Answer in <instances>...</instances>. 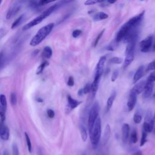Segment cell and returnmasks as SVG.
Listing matches in <instances>:
<instances>
[{"label": "cell", "instance_id": "obj_46", "mask_svg": "<svg viewBox=\"0 0 155 155\" xmlns=\"http://www.w3.org/2000/svg\"><path fill=\"white\" fill-rule=\"evenodd\" d=\"M78 94L79 96H82V95H84V91H83V88H81L79 90V91H78Z\"/></svg>", "mask_w": 155, "mask_h": 155}, {"label": "cell", "instance_id": "obj_32", "mask_svg": "<svg viewBox=\"0 0 155 155\" xmlns=\"http://www.w3.org/2000/svg\"><path fill=\"white\" fill-rule=\"evenodd\" d=\"M5 111L6 110L0 107V117H1V123H4L5 120Z\"/></svg>", "mask_w": 155, "mask_h": 155}, {"label": "cell", "instance_id": "obj_6", "mask_svg": "<svg viewBox=\"0 0 155 155\" xmlns=\"http://www.w3.org/2000/svg\"><path fill=\"white\" fill-rule=\"evenodd\" d=\"M131 29V28L128 25V24L126 22L119 29V31L117 32L116 36V41L117 42H119L125 38L129 31Z\"/></svg>", "mask_w": 155, "mask_h": 155}, {"label": "cell", "instance_id": "obj_14", "mask_svg": "<svg viewBox=\"0 0 155 155\" xmlns=\"http://www.w3.org/2000/svg\"><path fill=\"white\" fill-rule=\"evenodd\" d=\"M134 52H130V53H125V58L123 64L124 68H126L131 64V63L134 60Z\"/></svg>", "mask_w": 155, "mask_h": 155}, {"label": "cell", "instance_id": "obj_3", "mask_svg": "<svg viewBox=\"0 0 155 155\" xmlns=\"http://www.w3.org/2000/svg\"><path fill=\"white\" fill-rule=\"evenodd\" d=\"M101 136V120L99 117L91 132H90V138L92 145H97L100 140Z\"/></svg>", "mask_w": 155, "mask_h": 155}, {"label": "cell", "instance_id": "obj_23", "mask_svg": "<svg viewBox=\"0 0 155 155\" xmlns=\"http://www.w3.org/2000/svg\"><path fill=\"white\" fill-rule=\"evenodd\" d=\"M24 18H25V16H24V14H22V15H21V16H19L12 23L11 28H12V29H14V28H15L16 27H17L18 26H19V25L22 22V21H24Z\"/></svg>", "mask_w": 155, "mask_h": 155}, {"label": "cell", "instance_id": "obj_40", "mask_svg": "<svg viewBox=\"0 0 155 155\" xmlns=\"http://www.w3.org/2000/svg\"><path fill=\"white\" fill-rule=\"evenodd\" d=\"M12 150H13V155H18L19 150L18 146L16 143H13L12 145Z\"/></svg>", "mask_w": 155, "mask_h": 155}, {"label": "cell", "instance_id": "obj_4", "mask_svg": "<svg viewBox=\"0 0 155 155\" xmlns=\"http://www.w3.org/2000/svg\"><path fill=\"white\" fill-rule=\"evenodd\" d=\"M99 105L97 102H95L92 107H91L88 118V129L89 133L93 129V127L97 120L99 117Z\"/></svg>", "mask_w": 155, "mask_h": 155}, {"label": "cell", "instance_id": "obj_8", "mask_svg": "<svg viewBox=\"0 0 155 155\" xmlns=\"http://www.w3.org/2000/svg\"><path fill=\"white\" fill-rule=\"evenodd\" d=\"M153 36H149L140 42V47L142 52H148L151 47L153 43Z\"/></svg>", "mask_w": 155, "mask_h": 155}, {"label": "cell", "instance_id": "obj_2", "mask_svg": "<svg viewBox=\"0 0 155 155\" xmlns=\"http://www.w3.org/2000/svg\"><path fill=\"white\" fill-rule=\"evenodd\" d=\"M58 7H59V4H54L53 5L50 7L49 8L46 9L45 11H44L41 15H39V16L36 17L35 19H33L32 21H31L30 22H29L28 23L25 24L22 27V30H27L31 28V27H33L39 24L43 20H44L46 18L49 16L50 15V14L52 12H53L55 10H56V8Z\"/></svg>", "mask_w": 155, "mask_h": 155}, {"label": "cell", "instance_id": "obj_35", "mask_svg": "<svg viewBox=\"0 0 155 155\" xmlns=\"http://www.w3.org/2000/svg\"><path fill=\"white\" fill-rule=\"evenodd\" d=\"M103 2L104 1H102V0H88L84 2V4L86 5H93L97 3Z\"/></svg>", "mask_w": 155, "mask_h": 155}, {"label": "cell", "instance_id": "obj_7", "mask_svg": "<svg viewBox=\"0 0 155 155\" xmlns=\"http://www.w3.org/2000/svg\"><path fill=\"white\" fill-rule=\"evenodd\" d=\"M22 7V4L20 2H15L13 5H12L8 8L7 15L6 19H10L14 17L21 10Z\"/></svg>", "mask_w": 155, "mask_h": 155}, {"label": "cell", "instance_id": "obj_30", "mask_svg": "<svg viewBox=\"0 0 155 155\" xmlns=\"http://www.w3.org/2000/svg\"><path fill=\"white\" fill-rule=\"evenodd\" d=\"M147 132H146L145 130H142V137L140 139V146L142 147L145 142H147Z\"/></svg>", "mask_w": 155, "mask_h": 155}, {"label": "cell", "instance_id": "obj_24", "mask_svg": "<svg viewBox=\"0 0 155 155\" xmlns=\"http://www.w3.org/2000/svg\"><path fill=\"white\" fill-rule=\"evenodd\" d=\"M48 65H49V63H48L47 61H45L42 62L38 67L37 70H36V74H41V73L43 72L44 68H45L47 66H48Z\"/></svg>", "mask_w": 155, "mask_h": 155}, {"label": "cell", "instance_id": "obj_21", "mask_svg": "<svg viewBox=\"0 0 155 155\" xmlns=\"http://www.w3.org/2000/svg\"><path fill=\"white\" fill-rule=\"evenodd\" d=\"M110 134H111L110 127L108 124H107L105 127V131H104V137H103V143L104 144L107 143V142L110 137Z\"/></svg>", "mask_w": 155, "mask_h": 155}, {"label": "cell", "instance_id": "obj_45", "mask_svg": "<svg viewBox=\"0 0 155 155\" xmlns=\"http://www.w3.org/2000/svg\"><path fill=\"white\" fill-rule=\"evenodd\" d=\"M107 50H109V51H113L114 49V47L111 45H109L107 47Z\"/></svg>", "mask_w": 155, "mask_h": 155}, {"label": "cell", "instance_id": "obj_25", "mask_svg": "<svg viewBox=\"0 0 155 155\" xmlns=\"http://www.w3.org/2000/svg\"><path fill=\"white\" fill-rule=\"evenodd\" d=\"M80 131L81 138L84 142H85L87 139V131L85 127L83 125H81L80 127Z\"/></svg>", "mask_w": 155, "mask_h": 155}, {"label": "cell", "instance_id": "obj_29", "mask_svg": "<svg viewBox=\"0 0 155 155\" xmlns=\"http://www.w3.org/2000/svg\"><path fill=\"white\" fill-rule=\"evenodd\" d=\"M17 103V96L15 92H12L10 94V104L12 106H15Z\"/></svg>", "mask_w": 155, "mask_h": 155}, {"label": "cell", "instance_id": "obj_17", "mask_svg": "<svg viewBox=\"0 0 155 155\" xmlns=\"http://www.w3.org/2000/svg\"><path fill=\"white\" fill-rule=\"evenodd\" d=\"M143 70H144L143 65H141L137 68V70H136L133 76V83L137 82L142 78L143 73Z\"/></svg>", "mask_w": 155, "mask_h": 155}, {"label": "cell", "instance_id": "obj_37", "mask_svg": "<svg viewBox=\"0 0 155 155\" xmlns=\"http://www.w3.org/2000/svg\"><path fill=\"white\" fill-rule=\"evenodd\" d=\"M155 70V60L151 61L149 64L148 65L147 68H146V72L149 71L150 70Z\"/></svg>", "mask_w": 155, "mask_h": 155}, {"label": "cell", "instance_id": "obj_41", "mask_svg": "<svg viewBox=\"0 0 155 155\" xmlns=\"http://www.w3.org/2000/svg\"><path fill=\"white\" fill-rule=\"evenodd\" d=\"M82 33V31L81 30H79V29H76V30H74L73 33H72V36L73 38H76L77 37H78Z\"/></svg>", "mask_w": 155, "mask_h": 155}, {"label": "cell", "instance_id": "obj_13", "mask_svg": "<svg viewBox=\"0 0 155 155\" xmlns=\"http://www.w3.org/2000/svg\"><path fill=\"white\" fill-rule=\"evenodd\" d=\"M130 134V126L128 124H124L122 127V140L124 143H126Z\"/></svg>", "mask_w": 155, "mask_h": 155}, {"label": "cell", "instance_id": "obj_15", "mask_svg": "<svg viewBox=\"0 0 155 155\" xmlns=\"http://www.w3.org/2000/svg\"><path fill=\"white\" fill-rule=\"evenodd\" d=\"M145 85H146V81H141L139 82L138 83H137L133 87V88H132V90L134 91L137 94H139L144 90Z\"/></svg>", "mask_w": 155, "mask_h": 155}, {"label": "cell", "instance_id": "obj_28", "mask_svg": "<svg viewBox=\"0 0 155 155\" xmlns=\"http://www.w3.org/2000/svg\"><path fill=\"white\" fill-rule=\"evenodd\" d=\"M24 135H25V138L27 145L28 150L29 153H31V140H30V137H29L28 134L26 132L24 133Z\"/></svg>", "mask_w": 155, "mask_h": 155}, {"label": "cell", "instance_id": "obj_26", "mask_svg": "<svg viewBox=\"0 0 155 155\" xmlns=\"http://www.w3.org/2000/svg\"><path fill=\"white\" fill-rule=\"evenodd\" d=\"M0 103H1V107L6 110L7 106V99H6L5 96L3 94H1L0 95Z\"/></svg>", "mask_w": 155, "mask_h": 155}, {"label": "cell", "instance_id": "obj_27", "mask_svg": "<svg viewBox=\"0 0 155 155\" xmlns=\"http://www.w3.org/2000/svg\"><path fill=\"white\" fill-rule=\"evenodd\" d=\"M130 141L133 143H136L137 141V134L136 129H134L131 133Z\"/></svg>", "mask_w": 155, "mask_h": 155}, {"label": "cell", "instance_id": "obj_55", "mask_svg": "<svg viewBox=\"0 0 155 155\" xmlns=\"http://www.w3.org/2000/svg\"><path fill=\"white\" fill-rule=\"evenodd\" d=\"M82 155H87V154H85V153H84V154H82Z\"/></svg>", "mask_w": 155, "mask_h": 155}, {"label": "cell", "instance_id": "obj_20", "mask_svg": "<svg viewBox=\"0 0 155 155\" xmlns=\"http://www.w3.org/2000/svg\"><path fill=\"white\" fill-rule=\"evenodd\" d=\"M101 79H97V78H94L93 82H92V84H91V93H92V95L93 96H95L97 90L98 89V87H99V82H100Z\"/></svg>", "mask_w": 155, "mask_h": 155}, {"label": "cell", "instance_id": "obj_34", "mask_svg": "<svg viewBox=\"0 0 155 155\" xmlns=\"http://www.w3.org/2000/svg\"><path fill=\"white\" fill-rule=\"evenodd\" d=\"M104 31H105V29H103V30L98 34V35L97 36L96 38L95 39L94 42V47H96V45H97V44H98L99 40L101 39V38H102V35H103V34H104Z\"/></svg>", "mask_w": 155, "mask_h": 155}, {"label": "cell", "instance_id": "obj_18", "mask_svg": "<svg viewBox=\"0 0 155 155\" xmlns=\"http://www.w3.org/2000/svg\"><path fill=\"white\" fill-rule=\"evenodd\" d=\"M154 127V122L153 119L150 122H144L143 124V130L147 133L151 132Z\"/></svg>", "mask_w": 155, "mask_h": 155}, {"label": "cell", "instance_id": "obj_42", "mask_svg": "<svg viewBox=\"0 0 155 155\" xmlns=\"http://www.w3.org/2000/svg\"><path fill=\"white\" fill-rule=\"evenodd\" d=\"M47 114L48 117L50 118H53L54 117V111L51 109H48L47 110Z\"/></svg>", "mask_w": 155, "mask_h": 155}, {"label": "cell", "instance_id": "obj_10", "mask_svg": "<svg viewBox=\"0 0 155 155\" xmlns=\"http://www.w3.org/2000/svg\"><path fill=\"white\" fill-rule=\"evenodd\" d=\"M9 130L8 127L4 123H1V132L0 136L1 139L7 140L9 139Z\"/></svg>", "mask_w": 155, "mask_h": 155}, {"label": "cell", "instance_id": "obj_1", "mask_svg": "<svg viewBox=\"0 0 155 155\" xmlns=\"http://www.w3.org/2000/svg\"><path fill=\"white\" fill-rule=\"evenodd\" d=\"M54 24L51 22L41 27L31 39L30 42V45L32 47H35L39 45L51 33V31L54 28Z\"/></svg>", "mask_w": 155, "mask_h": 155}, {"label": "cell", "instance_id": "obj_12", "mask_svg": "<svg viewBox=\"0 0 155 155\" xmlns=\"http://www.w3.org/2000/svg\"><path fill=\"white\" fill-rule=\"evenodd\" d=\"M67 102H68V108L69 110H71L76 108L78 105L81 104V101H78L73 99L70 95H67Z\"/></svg>", "mask_w": 155, "mask_h": 155}, {"label": "cell", "instance_id": "obj_38", "mask_svg": "<svg viewBox=\"0 0 155 155\" xmlns=\"http://www.w3.org/2000/svg\"><path fill=\"white\" fill-rule=\"evenodd\" d=\"M147 82H155V71H153L150 74V75L148 76L147 79Z\"/></svg>", "mask_w": 155, "mask_h": 155}, {"label": "cell", "instance_id": "obj_53", "mask_svg": "<svg viewBox=\"0 0 155 155\" xmlns=\"http://www.w3.org/2000/svg\"><path fill=\"white\" fill-rule=\"evenodd\" d=\"M153 120H154V129L155 130V113H154V116H153Z\"/></svg>", "mask_w": 155, "mask_h": 155}, {"label": "cell", "instance_id": "obj_22", "mask_svg": "<svg viewBox=\"0 0 155 155\" xmlns=\"http://www.w3.org/2000/svg\"><path fill=\"white\" fill-rule=\"evenodd\" d=\"M108 18V15L107 13H105L103 12H100L96 13L94 15L93 19L94 21H101V20L105 19Z\"/></svg>", "mask_w": 155, "mask_h": 155}, {"label": "cell", "instance_id": "obj_39", "mask_svg": "<svg viewBox=\"0 0 155 155\" xmlns=\"http://www.w3.org/2000/svg\"><path fill=\"white\" fill-rule=\"evenodd\" d=\"M118 76H119V71L117 70H115L113 72L112 75H111V81L112 82H114L117 79Z\"/></svg>", "mask_w": 155, "mask_h": 155}, {"label": "cell", "instance_id": "obj_16", "mask_svg": "<svg viewBox=\"0 0 155 155\" xmlns=\"http://www.w3.org/2000/svg\"><path fill=\"white\" fill-rule=\"evenodd\" d=\"M116 97V92L115 91H113L109 97L108 98V100L107 101V107H106V111H108L111 107L113 106L114 101L115 100V98Z\"/></svg>", "mask_w": 155, "mask_h": 155}, {"label": "cell", "instance_id": "obj_33", "mask_svg": "<svg viewBox=\"0 0 155 155\" xmlns=\"http://www.w3.org/2000/svg\"><path fill=\"white\" fill-rule=\"evenodd\" d=\"M133 120L136 124H139L142 120V116L139 113H136L133 116Z\"/></svg>", "mask_w": 155, "mask_h": 155}, {"label": "cell", "instance_id": "obj_50", "mask_svg": "<svg viewBox=\"0 0 155 155\" xmlns=\"http://www.w3.org/2000/svg\"><path fill=\"white\" fill-rule=\"evenodd\" d=\"M2 155H9V154H8V151L7 150H4V151H3Z\"/></svg>", "mask_w": 155, "mask_h": 155}, {"label": "cell", "instance_id": "obj_48", "mask_svg": "<svg viewBox=\"0 0 155 155\" xmlns=\"http://www.w3.org/2000/svg\"><path fill=\"white\" fill-rule=\"evenodd\" d=\"M36 101L37 102H43V99H42V98H41V97H37V98H36Z\"/></svg>", "mask_w": 155, "mask_h": 155}, {"label": "cell", "instance_id": "obj_52", "mask_svg": "<svg viewBox=\"0 0 155 155\" xmlns=\"http://www.w3.org/2000/svg\"><path fill=\"white\" fill-rule=\"evenodd\" d=\"M107 2H108L109 4H114V3L116 2V1H107Z\"/></svg>", "mask_w": 155, "mask_h": 155}, {"label": "cell", "instance_id": "obj_49", "mask_svg": "<svg viewBox=\"0 0 155 155\" xmlns=\"http://www.w3.org/2000/svg\"><path fill=\"white\" fill-rule=\"evenodd\" d=\"M38 53H39V50H36L35 51H34L32 53V54H33L34 56H35L36 55L38 54Z\"/></svg>", "mask_w": 155, "mask_h": 155}, {"label": "cell", "instance_id": "obj_43", "mask_svg": "<svg viewBox=\"0 0 155 155\" xmlns=\"http://www.w3.org/2000/svg\"><path fill=\"white\" fill-rule=\"evenodd\" d=\"M74 78L72 76H70L68 78V81H67V85L70 87H73L74 85Z\"/></svg>", "mask_w": 155, "mask_h": 155}, {"label": "cell", "instance_id": "obj_47", "mask_svg": "<svg viewBox=\"0 0 155 155\" xmlns=\"http://www.w3.org/2000/svg\"><path fill=\"white\" fill-rule=\"evenodd\" d=\"M132 155H142V153L140 151H136L135 152H134Z\"/></svg>", "mask_w": 155, "mask_h": 155}, {"label": "cell", "instance_id": "obj_44", "mask_svg": "<svg viewBox=\"0 0 155 155\" xmlns=\"http://www.w3.org/2000/svg\"><path fill=\"white\" fill-rule=\"evenodd\" d=\"M52 1H46V0H41V1H39L38 2V6H42V5H46L47 4H48L50 2H51Z\"/></svg>", "mask_w": 155, "mask_h": 155}, {"label": "cell", "instance_id": "obj_19", "mask_svg": "<svg viewBox=\"0 0 155 155\" xmlns=\"http://www.w3.org/2000/svg\"><path fill=\"white\" fill-rule=\"evenodd\" d=\"M53 54L52 50L50 47L45 46L42 52V56L45 59H50Z\"/></svg>", "mask_w": 155, "mask_h": 155}, {"label": "cell", "instance_id": "obj_36", "mask_svg": "<svg viewBox=\"0 0 155 155\" xmlns=\"http://www.w3.org/2000/svg\"><path fill=\"white\" fill-rule=\"evenodd\" d=\"M82 88H83V91L84 94H86L90 93V91H91V84L89 83L87 84Z\"/></svg>", "mask_w": 155, "mask_h": 155}, {"label": "cell", "instance_id": "obj_5", "mask_svg": "<svg viewBox=\"0 0 155 155\" xmlns=\"http://www.w3.org/2000/svg\"><path fill=\"white\" fill-rule=\"evenodd\" d=\"M106 59H107L105 56H101L100 58L96 67L94 78H97V79L101 78V76L104 71V65H105Z\"/></svg>", "mask_w": 155, "mask_h": 155}, {"label": "cell", "instance_id": "obj_9", "mask_svg": "<svg viewBox=\"0 0 155 155\" xmlns=\"http://www.w3.org/2000/svg\"><path fill=\"white\" fill-rule=\"evenodd\" d=\"M136 101H137V94L131 90L130 93L129 97L127 102V108L129 111H131V110H133L136 104Z\"/></svg>", "mask_w": 155, "mask_h": 155}, {"label": "cell", "instance_id": "obj_31", "mask_svg": "<svg viewBox=\"0 0 155 155\" xmlns=\"http://www.w3.org/2000/svg\"><path fill=\"white\" fill-rule=\"evenodd\" d=\"M122 59L119 57H113L109 61L110 63L114 64H119L122 63Z\"/></svg>", "mask_w": 155, "mask_h": 155}, {"label": "cell", "instance_id": "obj_11", "mask_svg": "<svg viewBox=\"0 0 155 155\" xmlns=\"http://www.w3.org/2000/svg\"><path fill=\"white\" fill-rule=\"evenodd\" d=\"M153 87H154V82H150L146 81V85H145V87L143 93V98H148L151 96L153 92Z\"/></svg>", "mask_w": 155, "mask_h": 155}, {"label": "cell", "instance_id": "obj_51", "mask_svg": "<svg viewBox=\"0 0 155 155\" xmlns=\"http://www.w3.org/2000/svg\"><path fill=\"white\" fill-rule=\"evenodd\" d=\"M38 155H42V151H41V150L40 148L38 149Z\"/></svg>", "mask_w": 155, "mask_h": 155}, {"label": "cell", "instance_id": "obj_54", "mask_svg": "<svg viewBox=\"0 0 155 155\" xmlns=\"http://www.w3.org/2000/svg\"><path fill=\"white\" fill-rule=\"evenodd\" d=\"M153 50H154V51H155V43H154V46H153Z\"/></svg>", "mask_w": 155, "mask_h": 155}]
</instances>
